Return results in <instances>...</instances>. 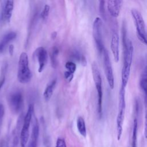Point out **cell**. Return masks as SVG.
<instances>
[{"label": "cell", "instance_id": "cell-1", "mask_svg": "<svg viewBox=\"0 0 147 147\" xmlns=\"http://www.w3.org/2000/svg\"><path fill=\"white\" fill-rule=\"evenodd\" d=\"M123 62L121 72V86L126 88L130 77L133 61L134 47L132 41L126 37V33L123 32Z\"/></svg>", "mask_w": 147, "mask_h": 147}, {"label": "cell", "instance_id": "cell-2", "mask_svg": "<svg viewBox=\"0 0 147 147\" xmlns=\"http://www.w3.org/2000/svg\"><path fill=\"white\" fill-rule=\"evenodd\" d=\"M32 78V73L29 66L28 56L26 52H22L19 57L18 63L17 79L22 84L28 83Z\"/></svg>", "mask_w": 147, "mask_h": 147}, {"label": "cell", "instance_id": "cell-3", "mask_svg": "<svg viewBox=\"0 0 147 147\" xmlns=\"http://www.w3.org/2000/svg\"><path fill=\"white\" fill-rule=\"evenodd\" d=\"M92 75L93 80L97 91V113L98 117L100 118L102 115V102H103V89H102V80L101 74L97 64L93 62L91 65Z\"/></svg>", "mask_w": 147, "mask_h": 147}, {"label": "cell", "instance_id": "cell-4", "mask_svg": "<svg viewBox=\"0 0 147 147\" xmlns=\"http://www.w3.org/2000/svg\"><path fill=\"white\" fill-rule=\"evenodd\" d=\"M126 109V101H125V88L121 87L119 91V101H118V111L117 116V140H120L122 131L123 124L125 119V113Z\"/></svg>", "mask_w": 147, "mask_h": 147}, {"label": "cell", "instance_id": "cell-5", "mask_svg": "<svg viewBox=\"0 0 147 147\" xmlns=\"http://www.w3.org/2000/svg\"><path fill=\"white\" fill-rule=\"evenodd\" d=\"M131 15L134 22L136 29L137 38L147 46V33L145 29V24L144 18L140 11L136 9L131 10Z\"/></svg>", "mask_w": 147, "mask_h": 147}, {"label": "cell", "instance_id": "cell-6", "mask_svg": "<svg viewBox=\"0 0 147 147\" xmlns=\"http://www.w3.org/2000/svg\"><path fill=\"white\" fill-rule=\"evenodd\" d=\"M34 112V106L30 104L28 106L26 113L23 119L22 127L20 133V141L21 147H26V144L29 138V126L32 120Z\"/></svg>", "mask_w": 147, "mask_h": 147}, {"label": "cell", "instance_id": "cell-7", "mask_svg": "<svg viewBox=\"0 0 147 147\" xmlns=\"http://www.w3.org/2000/svg\"><path fill=\"white\" fill-rule=\"evenodd\" d=\"M92 36L96 49L99 54H102L105 49L102 33V21L100 17H96L92 24Z\"/></svg>", "mask_w": 147, "mask_h": 147}, {"label": "cell", "instance_id": "cell-8", "mask_svg": "<svg viewBox=\"0 0 147 147\" xmlns=\"http://www.w3.org/2000/svg\"><path fill=\"white\" fill-rule=\"evenodd\" d=\"M7 102L11 111L17 114L20 113L23 107L24 99L21 91H15L9 94L7 97Z\"/></svg>", "mask_w": 147, "mask_h": 147}, {"label": "cell", "instance_id": "cell-9", "mask_svg": "<svg viewBox=\"0 0 147 147\" xmlns=\"http://www.w3.org/2000/svg\"><path fill=\"white\" fill-rule=\"evenodd\" d=\"M102 55L105 74L110 88L111 89H113L114 87V78L113 75V67L109 57V52L106 48H105V49L103 50Z\"/></svg>", "mask_w": 147, "mask_h": 147}, {"label": "cell", "instance_id": "cell-10", "mask_svg": "<svg viewBox=\"0 0 147 147\" xmlns=\"http://www.w3.org/2000/svg\"><path fill=\"white\" fill-rule=\"evenodd\" d=\"M34 56L37 58L38 67V72L41 73L44 69L48 61V53L47 50L42 47L37 48L34 53Z\"/></svg>", "mask_w": 147, "mask_h": 147}, {"label": "cell", "instance_id": "cell-11", "mask_svg": "<svg viewBox=\"0 0 147 147\" xmlns=\"http://www.w3.org/2000/svg\"><path fill=\"white\" fill-rule=\"evenodd\" d=\"M14 9V1L8 0L4 1V4L2 5L1 18L2 21L9 22L11 20L13 11Z\"/></svg>", "mask_w": 147, "mask_h": 147}, {"label": "cell", "instance_id": "cell-12", "mask_svg": "<svg viewBox=\"0 0 147 147\" xmlns=\"http://www.w3.org/2000/svg\"><path fill=\"white\" fill-rule=\"evenodd\" d=\"M123 2L121 0H109L107 2V8L111 17L117 18L119 16Z\"/></svg>", "mask_w": 147, "mask_h": 147}, {"label": "cell", "instance_id": "cell-13", "mask_svg": "<svg viewBox=\"0 0 147 147\" xmlns=\"http://www.w3.org/2000/svg\"><path fill=\"white\" fill-rule=\"evenodd\" d=\"M32 129L31 135L27 147H37L39 136V125L36 117H34L33 119Z\"/></svg>", "mask_w": 147, "mask_h": 147}, {"label": "cell", "instance_id": "cell-14", "mask_svg": "<svg viewBox=\"0 0 147 147\" xmlns=\"http://www.w3.org/2000/svg\"><path fill=\"white\" fill-rule=\"evenodd\" d=\"M119 37L118 33L114 31L111 34L110 48L113 56L114 60L115 62H118L119 59Z\"/></svg>", "mask_w": 147, "mask_h": 147}, {"label": "cell", "instance_id": "cell-15", "mask_svg": "<svg viewBox=\"0 0 147 147\" xmlns=\"http://www.w3.org/2000/svg\"><path fill=\"white\" fill-rule=\"evenodd\" d=\"M17 37V33L14 31L9 32L5 34L0 38V53H2L6 49L10 42L15 39Z\"/></svg>", "mask_w": 147, "mask_h": 147}, {"label": "cell", "instance_id": "cell-16", "mask_svg": "<svg viewBox=\"0 0 147 147\" xmlns=\"http://www.w3.org/2000/svg\"><path fill=\"white\" fill-rule=\"evenodd\" d=\"M56 84V80L53 79L47 86L43 93V97L46 102L49 101L51 98L53 93V90L55 89Z\"/></svg>", "mask_w": 147, "mask_h": 147}, {"label": "cell", "instance_id": "cell-17", "mask_svg": "<svg viewBox=\"0 0 147 147\" xmlns=\"http://www.w3.org/2000/svg\"><path fill=\"white\" fill-rule=\"evenodd\" d=\"M76 126L79 133L84 137H86L87 130L85 121L82 117H78L76 121Z\"/></svg>", "mask_w": 147, "mask_h": 147}, {"label": "cell", "instance_id": "cell-18", "mask_svg": "<svg viewBox=\"0 0 147 147\" xmlns=\"http://www.w3.org/2000/svg\"><path fill=\"white\" fill-rule=\"evenodd\" d=\"M140 86L142 91H147V65L144 68V70L140 78Z\"/></svg>", "mask_w": 147, "mask_h": 147}, {"label": "cell", "instance_id": "cell-19", "mask_svg": "<svg viewBox=\"0 0 147 147\" xmlns=\"http://www.w3.org/2000/svg\"><path fill=\"white\" fill-rule=\"evenodd\" d=\"M137 129H138V121L136 118H134L133 120L131 147H137Z\"/></svg>", "mask_w": 147, "mask_h": 147}, {"label": "cell", "instance_id": "cell-20", "mask_svg": "<svg viewBox=\"0 0 147 147\" xmlns=\"http://www.w3.org/2000/svg\"><path fill=\"white\" fill-rule=\"evenodd\" d=\"M71 56L75 60H76L83 66L86 65L87 61L86 57L84 56V55H83L80 52H79L77 50H74L73 52H72Z\"/></svg>", "mask_w": 147, "mask_h": 147}, {"label": "cell", "instance_id": "cell-21", "mask_svg": "<svg viewBox=\"0 0 147 147\" xmlns=\"http://www.w3.org/2000/svg\"><path fill=\"white\" fill-rule=\"evenodd\" d=\"M59 49L57 47H54L51 51V62L52 67L54 68H56L58 65L57 61V57L59 55Z\"/></svg>", "mask_w": 147, "mask_h": 147}, {"label": "cell", "instance_id": "cell-22", "mask_svg": "<svg viewBox=\"0 0 147 147\" xmlns=\"http://www.w3.org/2000/svg\"><path fill=\"white\" fill-rule=\"evenodd\" d=\"M144 99V108H145V115H144V136L145 138L147 139V91L143 92Z\"/></svg>", "mask_w": 147, "mask_h": 147}, {"label": "cell", "instance_id": "cell-23", "mask_svg": "<svg viewBox=\"0 0 147 147\" xmlns=\"http://www.w3.org/2000/svg\"><path fill=\"white\" fill-rule=\"evenodd\" d=\"M65 67L67 69V71H69L72 74H74L76 69V65L75 63L72 61H67L65 64Z\"/></svg>", "mask_w": 147, "mask_h": 147}, {"label": "cell", "instance_id": "cell-24", "mask_svg": "<svg viewBox=\"0 0 147 147\" xmlns=\"http://www.w3.org/2000/svg\"><path fill=\"white\" fill-rule=\"evenodd\" d=\"M50 11V6L48 5H45L41 13V17L42 20H46L48 16Z\"/></svg>", "mask_w": 147, "mask_h": 147}, {"label": "cell", "instance_id": "cell-25", "mask_svg": "<svg viewBox=\"0 0 147 147\" xmlns=\"http://www.w3.org/2000/svg\"><path fill=\"white\" fill-rule=\"evenodd\" d=\"M6 70V66L5 65L3 67L2 69V72H1V75L0 77V90L3 86L5 82V72Z\"/></svg>", "mask_w": 147, "mask_h": 147}, {"label": "cell", "instance_id": "cell-26", "mask_svg": "<svg viewBox=\"0 0 147 147\" xmlns=\"http://www.w3.org/2000/svg\"><path fill=\"white\" fill-rule=\"evenodd\" d=\"M64 78L66 80V81L69 83L72 80V79L74 78V74L67 71L64 72Z\"/></svg>", "mask_w": 147, "mask_h": 147}, {"label": "cell", "instance_id": "cell-27", "mask_svg": "<svg viewBox=\"0 0 147 147\" xmlns=\"http://www.w3.org/2000/svg\"><path fill=\"white\" fill-rule=\"evenodd\" d=\"M105 1H99V11L103 17H104L105 15Z\"/></svg>", "mask_w": 147, "mask_h": 147}, {"label": "cell", "instance_id": "cell-28", "mask_svg": "<svg viewBox=\"0 0 147 147\" xmlns=\"http://www.w3.org/2000/svg\"><path fill=\"white\" fill-rule=\"evenodd\" d=\"M55 147H67L65 140L63 138H59L56 141Z\"/></svg>", "mask_w": 147, "mask_h": 147}, {"label": "cell", "instance_id": "cell-29", "mask_svg": "<svg viewBox=\"0 0 147 147\" xmlns=\"http://www.w3.org/2000/svg\"><path fill=\"white\" fill-rule=\"evenodd\" d=\"M5 114V108L2 104L0 103V126L1 125L2 119Z\"/></svg>", "mask_w": 147, "mask_h": 147}, {"label": "cell", "instance_id": "cell-30", "mask_svg": "<svg viewBox=\"0 0 147 147\" xmlns=\"http://www.w3.org/2000/svg\"><path fill=\"white\" fill-rule=\"evenodd\" d=\"M9 52L10 56H12L14 52V46L13 45H10L9 47Z\"/></svg>", "mask_w": 147, "mask_h": 147}, {"label": "cell", "instance_id": "cell-31", "mask_svg": "<svg viewBox=\"0 0 147 147\" xmlns=\"http://www.w3.org/2000/svg\"><path fill=\"white\" fill-rule=\"evenodd\" d=\"M56 35H57L56 32H53L52 33L51 37H52V38H56Z\"/></svg>", "mask_w": 147, "mask_h": 147}]
</instances>
